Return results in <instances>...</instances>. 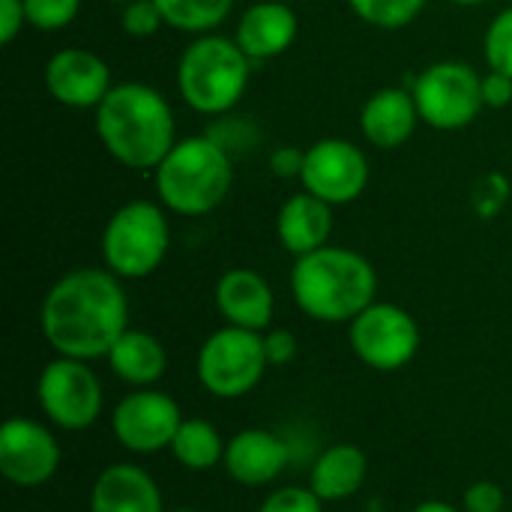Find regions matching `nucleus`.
I'll return each mask as SVG.
<instances>
[{"mask_svg":"<svg viewBox=\"0 0 512 512\" xmlns=\"http://www.w3.org/2000/svg\"><path fill=\"white\" fill-rule=\"evenodd\" d=\"M39 330L57 357L99 360L129 330V300L108 267H78L63 273L45 294Z\"/></svg>","mask_w":512,"mask_h":512,"instance_id":"f257e3e1","label":"nucleus"},{"mask_svg":"<svg viewBox=\"0 0 512 512\" xmlns=\"http://www.w3.org/2000/svg\"><path fill=\"white\" fill-rule=\"evenodd\" d=\"M96 138L123 168L156 171V165L177 144L174 111L150 84H114L96 108Z\"/></svg>","mask_w":512,"mask_h":512,"instance_id":"f03ea898","label":"nucleus"},{"mask_svg":"<svg viewBox=\"0 0 512 512\" xmlns=\"http://www.w3.org/2000/svg\"><path fill=\"white\" fill-rule=\"evenodd\" d=\"M378 273L369 258L345 246L300 255L291 267V294L303 315L321 324H351L375 303Z\"/></svg>","mask_w":512,"mask_h":512,"instance_id":"7ed1b4c3","label":"nucleus"},{"mask_svg":"<svg viewBox=\"0 0 512 512\" xmlns=\"http://www.w3.org/2000/svg\"><path fill=\"white\" fill-rule=\"evenodd\" d=\"M156 198L168 213L207 216L234 186V156L207 132L180 138L153 171Z\"/></svg>","mask_w":512,"mask_h":512,"instance_id":"20e7f679","label":"nucleus"},{"mask_svg":"<svg viewBox=\"0 0 512 512\" xmlns=\"http://www.w3.org/2000/svg\"><path fill=\"white\" fill-rule=\"evenodd\" d=\"M252 75V60L237 39L207 33L195 36L177 63V90L183 102L207 117H222L243 99Z\"/></svg>","mask_w":512,"mask_h":512,"instance_id":"39448f33","label":"nucleus"},{"mask_svg":"<svg viewBox=\"0 0 512 512\" xmlns=\"http://www.w3.org/2000/svg\"><path fill=\"white\" fill-rule=\"evenodd\" d=\"M171 249V225L162 204L129 201L117 207L102 231V261L120 279H147Z\"/></svg>","mask_w":512,"mask_h":512,"instance_id":"423d86ee","label":"nucleus"},{"mask_svg":"<svg viewBox=\"0 0 512 512\" xmlns=\"http://www.w3.org/2000/svg\"><path fill=\"white\" fill-rule=\"evenodd\" d=\"M411 93L420 120L438 132H456L471 126L483 105V75L462 60H438L426 66L414 81Z\"/></svg>","mask_w":512,"mask_h":512,"instance_id":"0eeeda50","label":"nucleus"},{"mask_svg":"<svg viewBox=\"0 0 512 512\" xmlns=\"http://www.w3.org/2000/svg\"><path fill=\"white\" fill-rule=\"evenodd\" d=\"M267 366L264 333L231 324L210 333L198 351V381L216 399H240L252 393Z\"/></svg>","mask_w":512,"mask_h":512,"instance_id":"6e6552de","label":"nucleus"},{"mask_svg":"<svg viewBox=\"0 0 512 512\" xmlns=\"http://www.w3.org/2000/svg\"><path fill=\"white\" fill-rule=\"evenodd\" d=\"M348 342L357 360L375 372H399L420 351L414 315L396 303H372L348 324Z\"/></svg>","mask_w":512,"mask_h":512,"instance_id":"1a4fd4ad","label":"nucleus"},{"mask_svg":"<svg viewBox=\"0 0 512 512\" xmlns=\"http://www.w3.org/2000/svg\"><path fill=\"white\" fill-rule=\"evenodd\" d=\"M36 402L57 429L84 432L102 414V384L84 360L57 357L39 372Z\"/></svg>","mask_w":512,"mask_h":512,"instance_id":"9d476101","label":"nucleus"},{"mask_svg":"<svg viewBox=\"0 0 512 512\" xmlns=\"http://www.w3.org/2000/svg\"><path fill=\"white\" fill-rule=\"evenodd\" d=\"M300 183L330 207L351 204L369 186V159L348 138H321L306 147Z\"/></svg>","mask_w":512,"mask_h":512,"instance_id":"9b49d317","label":"nucleus"},{"mask_svg":"<svg viewBox=\"0 0 512 512\" xmlns=\"http://www.w3.org/2000/svg\"><path fill=\"white\" fill-rule=\"evenodd\" d=\"M183 423L177 402L168 393L138 387L123 396L111 414V432L129 453L153 456L171 450L174 435Z\"/></svg>","mask_w":512,"mask_h":512,"instance_id":"f8f14e48","label":"nucleus"},{"mask_svg":"<svg viewBox=\"0 0 512 512\" xmlns=\"http://www.w3.org/2000/svg\"><path fill=\"white\" fill-rule=\"evenodd\" d=\"M60 468V444L48 426L9 417L0 426V474L21 489L45 486Z\"/></svg>","mask_w":512,"mask_h":512,"instance_id":"ddd939ff","label":"nucleus"},{"mask_svg":"<svg viewBox=\"0 0 512 512\" xmlns=\"http://www.w3.org/2000/svg\"><path fill=\"white\" fill-rule=\"evenodd\" d=\"M42 78L48 96L75 111H96L114 87L108 63L90 48H60L48 57Z\"/></svg>","mask_w":512,"mask_h":512,"instance_id":"4468645a","label":"nucleus"},{"mask_svg":"<svg viewBox=\"0 0 512 512\" xmlns=\"http://www.w3.org/2000/svg\"><path fill=\"white\" fill-rule=\"evenodd\" d=\"M216 309L231 327L267 333L276 312V297L270 282L249 267L225 270L216 282Z\"/></svg>","mask_w":512,"mask_h":512,"instance_id":"2eb2a0df","label":"nucleus"},{"mask_svg":"<svg viewBox=\"0 0 512 512\" xmlns=\"http://www.w3.org/2000/svg\"><path fill=\"white\" fill-rule=\"evenodd\" d=\"M288 441L270 429H243L225 444V471L240 486H267L288 468Z\"/></svg>","mask_w":512,"mask_h":512,"instance_id":"dca6fc26","label":"nucleus"},{"mask_svg":"<svg viewBox=\"0 0 512 512\" xmlns=\"http://www.w3.org/2000/svg\"><path fill=\"white\" fill-rule=\"evenodd\" d=\"M297 30H300V21L291 3L258 0L240 15L234 39L246 51V57L255 63V60H273L285 54L294 45Z\"/></svg>","mask_w":512,"mask_h":512,"instance_id":"f3484780","label":"nucleus"},{"mask_svg":"<svg viewBox=\"0 0 512 512\" xmlns=\"http://www.w3.org/2000/svg\"><path fill=\"white\" fill-rule=\"evenodd\" d=\"M420 123L414 93L405 87H381L360 108V132L378 150H399Z\"/></svg>","mask_w":512,"mask_h":512,"instance_id":"a211bd4d","label":"nucleus"},{"mask_svg":"<svg viewBox=\"0 0 512 512\" xmlns=\"http://www.w3.org/2000/svg\"><path fill=\"white\" fill-rule=\"evenodd\" d=\"M90 512H165V507L156 480L144 468L120 462L96 477L90 489Z\"/></svg>","mask_w":512,"mask_h":512,"instance_id":"6ab92c4d","label":"nucleus"},{"mask_svg":"<svg viewBox=\"0 0 512 512\" xmlns=\"http://www.w3.org/2000/svg\"><path fill=\"white\" fill-rule=\"evenodd\" d=\"M330 234H333V207L306 189L291 195L276 213V237L282 249L291 252L294 258L330 246Z\"/></svg>","mask_w":512,"mask_h":512,"instance_id":"aec40b11","label":"nucleus"},{"mask_svg":"<svg viewBox=\"0 0 512 512\" xmlns=\"http://www.w3.org/2000/svg\"><path fill=\"white\" fill-rule=\"evenodd\" d=\"M369 462L366 453L354 444H333L327 447L309 474V489L327 504V501H348L360 492L366 483Z\"/></svg>","mask_w":512,"mask_h":512,"instance_id":"412c9836","label":"nucleus"},{"mask_svg":"<svg viewBox=\"0 0 512 512\" xmlns=\"http://www.w3.org/2000/svg\"><path fill=\"white\" fill-rule=\"evenodd\" d=\"M105 360L111 372L129 387H153L168 372L165 345L153 333H144V330H126L114 342Z\"/></svg>","mask_w":512,"mask_h":512,"instance_id":"4be33fe9","label":"nucleus"},{"mask_svg":"<svg viewBox=\"0 0 512 512\" xmlns=\"http://www.w3.org/2000/svg\"><path fill=\"white\" fill-rule=\"evenodd\" d=\"M225 444L228 441H222L216 426H210L207 420L192 417V420L180 423V429L174 435V444H171V453L189 471H210L225 459Z\"/></svg>","mask_w":512,"mask_h":512,"instance_id":"5701e85b","label":"nucleus"},{"mask_svg":"<svg viewBox=\"0 0 512 512\" xmlns=\"http://www.w3.org/2000/svg\"><path fill=\"white\" fill-rule=\"evenodd\" d=\"M156 3L162 9L165 24L189 36L216 33V27L225 24L234 9V0H156Z\"/></svg>","mask_w":512,"mask_h":512,"instance_id":"b1692460","label":"nucleus"},{"mask_svg":"<svg viewBox=\"0 0 512 512\" xmlns=\"http://www.w3.org/2000/svg\"><path fill=\"white\" fill-rule=\"evenodd\" d=\"M348 6L360 21L378 30H402L420 15L426 0H348Z\"/></svg>","mask_w":512,"mask_h":512,"instance_id":"393cba45","label":"nucleus"},{"mask_svg":"<svg viewBox=\"0 0 512 512\" xmlns=\"http://www.w3.org/2000/svg\"><path fill=\"white\" fill-rule=\"evenodd\" d=\"M24 12L33 30L54 33V30L69 27L78 18L81 0H24Z\"/></svg>","mask_w":512,"mask_h":512,"instance_id":"a878e982","label":"nucleus"},{"mask_svg":"<svg viewBox=\"0 0 512 512\" xmlns=\"http://www.w3.org/2000/svg\"><path fill=\"white\" fill-rule=\"evenodd\" d=\"M486 48V63L495 72H504L512 78V6H507L504 12H498L486 30L483 39Z\"/></svg>","mask_w":512,"mask_h":512,"instance_id":"bb28decb","label":"nucleus"},{"mask_svg":"<svg viewBox=\"0 0 512 512\" xmlns=\"http://www.w3.org/2000/svg\"><path fill=\"white\" fill-rule=\"evenodd\" d=\"M207 135L219 144V147H225L231 156H237V153H249L255 144H258V129L249 123V120H237V117H228V114H222V117H216V123L207 129Z\"/></svg>","mask_w":512,"mask_h":512,"instance_id":"cd10ccee","label":"nucleus"},{"mask_svg":"<svg viewBox=\"0 0 512 512\" xmlns=\"http://www.w3.org/2000/svg\"><path fill=\"white\" fill-rule=\"evenodd\" d=\"M120 21H123V30H126L129 36H135V39L153 36V33L165 24L162 9H159L156 0H132V3H126Z\"/></svg>","mask_w":512,"mask_h":512,"instance_id":"c85d7f7f","label":"nucleus"},{"mask_svg":"<svg viewBox=\"0 0 512 512\" xmlns=\"http://www.w3.org/2000/svg\"><path fill=\"white\" fill-rule=\"evenodd\" d=\"M510 198V180L504 174H486L477 186H474V210L483 219H495L501 213V207Z\"/></svg>","mask_w":512,"mask_h":512,"instance_id":"c756f323","label":"nucleus"},{"mask_svg":"<svg viewBox=\"0 0 512 512\" xmlns=\"http://www.w3.org/2000/svg\"><path fill=\"white\" fill-rule=\"evenodd\" d=\"M258 512H324V501L312 492V489H300V486H288L273 492Z\"/></svg>","mask_w":512,"mask_h":512,"instance_id":"7c9ffc66","label":"nucleus"},{"mask_svg":"<svg viewBox=\"0 0 512 512\" xmlns=\"http://www.w3.org/2000/svg\"><path fill=\"white\" fill-rule=\"evenodd\" d=\"M504 504V489L492 480H480L465 489V512H504Z\"/></svg>","mask_w":512,"mask_h":512,"instance_id":"2f4dec72","label":"nucleus"},{"mask_svg":"<svg viewBox=\"0 0 512 512\" xmlns=\"http://www.w3.org/2000/svg\"><path fill=\"white\" fill-rule=\"evenodd\" d=\"M264 354L270 366H285L297 357V336L291 330H267L264 333Z\"/></svg>","mask_w":512,"mask_h":512,"instance_id":"473e14b6","label":"nucleus"},{"mask_svg":"<svg viewBox=\"0 0 512 512\" xmlns=\"http://www.w3.org/2000/svg\"><path fill=\"white\" fill-rule=\"evenodd\" d=\"M303 162H306V150L300 147H276L270 153V171L279 180H300Z\"/></svg>","mask_w":512,"mask_h":512,"instance_id":"72a5a7b5","label":"nucleus"},{"mask_svg":"<svg viewBox=\"0 0 512 512\" xmlns=\"http://www.w3.org/2000/svg\"><path fill=\"white\" fill-rule=\"evenodd\" d=\"M512 102V78L504 72L489 69L483 75V105L486 108H507Z\"/></svg>","mask_w":512,"mask_h":512,"instance_id":"f704fd0d","label":"nucleus"},{"mask_svg":"<svg viewBox=\"0 0 512 512\" xmlns=\"http://www.w3.org/2000/svg\"><path fill=\"white\" fill-rule=\"evenodd\" d=\"M24 24H27L24 0H0V42L12 45L15 36L24 30Z\"/></svg>","mask_w":512,"mask_h":512,"instance_id":"c9c22d12","label":"nucleus"},{"mask_svg":"<svg viewBox=\"0 0 512 512\" xmlns=\"http://www.w3.org/2000/svg\"><path fill=\"white\" fill-rule=\"evenodd\" d=\"M411 512H456V507H450L447 501H426V504L414 507Z\"/></svg>","mask_w":512,"mask_h":512,"instance_id":"e433bc0d","label":"nucleus"},{"mask_svg":"<svg viewBox=\"0 0 512 512\" xmlns=\"http://www.w3.org/2000/svg\"><path fill=\"white\" fill-rule=\"evenodd\" d=\"M447 3H456V6H477V3H486V0H447Z\"/></svg>","mask_w":512,"mask_h":512,"instance_id":"4c0bfd02","label":"nucleus"},{"mask_svg":"<svg viewBox=\"0 0 512 512\" xmlns=\"http://www.w3.org/2000/svg\"><path fill=\"white\" fill-rule=\"evenodd\" d=\"M108 3H117V6H126V3H132V0H108Z\"/></svg>","mask_w":512,"mask_h":512,"instance_id":"58836bf2","label":"nucleus"},{"mask_svg":"<svg viewBox=\"0 0 512 512\" xmlns=\"http://www.w3.org/2000/svg\"><path fill=\"white\" fill-rule=\"evenodd\" d=\"M168 512H195V510H168Z\"/></svg>","mask_w":512,"mask_h":512,"instance_id":"ea45409f","label":"nucleus"},{"mask_svg":"<svg viewBox=\"0 0 512 512\" xmlns=\"http://www.w3.org/2000/svg\"><path fill=\"white\" fill-rule=\"evenodd\" d=\"M285 3H294V0H285Z\"/></svg>","mask_w":512,"mask_h":512,"instance_id":"a19ab883","label":"nucleus"},{"mask_svg":"<svg viewBox=\"0 0 512 512\" xmlns=\"http://www.w3.org/2000/svg\"><path fill=\"white\" fill-rule=\"evenodd\" d=\"M510 6H512V0H510Z\"/></svg>","mask_w":512,"mask_h":512,"instance_id":"79ce46f5","label":"nucleus"}]
</instances>
